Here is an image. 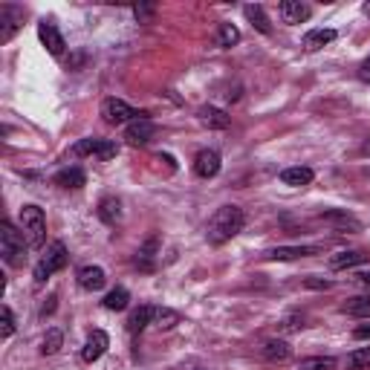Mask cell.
<instances>
[{
  "instance_id": "35",
  "label": "cell",
  "mask_w": 370,
  "mask_h": 370,
  "mask_svg": "<svg viewBox=\"0 0 370 370\" xmlns=\"http://www.w3.org/2000/svg\"><path fill=\"white\" fill-rule=\"evenodd\" d=\"M304 287H310V290H330L333 284H330V281H324V278H315V275H310L307 281H304Z\"/></svg>"
},
{
  "instance_id": "36",
  "label": "cell",
  "mask_w": 370,
  "mask_h": 370,
  "mask_svg": "<svg viewBox=\"0 0 370 370\" xmlns=\"http://www.w3.org/2000/svg\"><path fill=\"white\" fill-rule=\"evenodd\" d=\"M301 327H304V318H298V315H287V318H284V330H287V333L301 330Z\"/></svg>"
},
{
  "instance_id": "11",
  "label": "cell",
  "mask_w": 370,
  "mask_h": 370,
  "mask_svg": "<svg viewBox=\"0 0 370 370\" xmlns=\"http://www.w3.org/2000/svg\"><path fill=\"white\" fill-rule=\"evenodd\" d=\"M75 278H78V287L87 290V292H99V290L107 284L105 269H102V266H92V263H90V266H81Z\"/></svg>"
},
{
  "instance_id": "16",
  "label": "cell",
  "mask_w": 370,
  "mask_h": 370,
  "mask_svg": "<svg viewBox=\"0 0 370 370\" xmlns=\"http://www.w3.org/2000/svg\"><path fill=\"white\" fill-rule=\"evenodd\" d=\"M154 315H157V307H151V304H145V307H139V310H133L130 312V318H127V333H142L148 324H154Z\"/></svg>"
},
{
  "instance_id": "21",
  "label": "cell",
  "mask_w": 370,
  "mask_h": 370,
  "mask_svg": "<svg viewBox=\"0 0 370 370\" xmlns=\"http://www.w3.org/2000/svg\"><path fill=\"white\" fill-rule=\"evenodd\" d=\"M333 41H336V29H310L304 35L301 46H304V50H310V53H315V50H321V46H327Z\"/></svg>"
},
{
  "instance_id": "39",
  "label": "cell",
  "mask_w": 370,
  "mask_h": 370,
  "mask_svg": "<svg viewBox=\"0 0 370 370\" xmlns=\"http://www.w3.org/2000/svg\"><path fill=\"white\" fill-rule=\"evenodd\" d=\"M356 281H359V284H361L367 292H370V272H361V275H356Z\"/></svg>"
},
{
  "instance_id": "5",
  "label": "cell",
  "mask_w": 370,
  "mask_h": 370,
  "mask_svg": "<svg viewBox=\"0 0 370 370\" xmlns=\"http://www.w3.org/2000/svg\"><path fill=\"white\" fill-rule=\"evenodd\" d=\"M102 119H105L107 125H130V122H136V119H148V113L130 107V105L122 102V99H105V102H102Z\"/></svg>"
},
{
  "instance_id": "27",
  "label": "cell",
  "mask_w": 370,
  "mask_h": 370,
  "mask_svg": "<svg viewBox=\"0 0 370 370\" xmlns=\"http://www.w3.org/2000/svg\"><path fill=\"white\" fill-rule=\"evenodd\" d=\"M105 310H110V312H122V310H127V304H130V292L125 290V287H116V290H110L107 295H105Z\"/></svg>"
},
{
  "instance_id": "22",
  "label": "cell",
  "mask_w": 370,
  "mask_h": 370,
  "mask_svg": "<svg viewBox=\"0 0 370 370\" xmlns=\"http://www.w3.org/2000/svg\"><path fill=\"white\" fill-rule=\"evenodd\" d=\"M312 179H315L312 168H304V165H295V168L281 171V182H284V185H292V189H304V185H310Z\"/></svg>"
},
{
  "instance_id": "40",
  "label": "cell",
  "mask_w": 370,
  "mask_h": 370,
  "mask_svg": "<svg viewBox=\"0 0 370 370\" xmlns=\"http://www.w3.org/2000/svg\"><path fill=\"white\" fill-rule=\"evenodd\" d=\"M361 12H364V15H367V18H370V0H367V4H364V6H361Z\"/></svg>"
},
{
  "instance_id": "13",
  "label": "cell",
  "mask_w": 370,
  "mask_h": 370,
  "mask_svg": "<svg viewBox=\"0 0 370 370\" xmlns=\"http://www.w3.org/2000/svg\"><path fill=\"white\" fill-rule=\"evenodd\" d=\"M278 12H281L284 23H292V26L310 21V15H312V9L307 4H301V0H284V4L278 6Z\"/></svg>"
},
{
  "instance_id": "38",
  "label": "cell",
  "mask_w": 370,
  "mask_h": 370,
  "mask_svg": "<svg viewBox=\"0 0 370 370\" xmlns=\"http://www.w3.org/2000/svg\"><path fill=\"white\" fill-rule=\"evenodd\" d=\"M359 78H361V81H370V58H364V61L359 64Z\"/></svg>"
},
{
  "instance_id": "2",
  "label": "cell",
  "mask_w": 370,
  "mask_h": 370,
  "mask_svg": "<svg viewBox=\"0 0 370 370\" xmlns=\"http://www.w3.org/2000/svg\"><path fill=\"white\" fill-rule=\"evenodd\" d=\"M26 238H23V231H18L9 220H4V226H0V255H4L6 266L12 269H21L26 263Z\"/></svg>"
},
{
  "instance_id": "34",
  "label": "cell",
  "mask_w": 370,
  "mask_h": 370,
  "mask_svg": "<svg viewBox=\"0 0 370 370\" xmlns=\"http://www.w3.org/2000/svg\"><path fill=\"white\" fill-rule=\"evenodd\" d=\"M133 15L145 23V21H151V18L157 15V6H154V4H136V6H133Z\"/></svg>"
},
{
  "instance_id": "31",
  "label": "cell",
  "mask_w": 370,
  "mask_h": 370,
  "mask_svg": "<svg viewBox=\"0 0 370 370\" xmlns=\"http://www.w3.org/2000/svg\"><path fill=\"white\" fill-rule=\"evenodd\" d=\"M154 324L159 330H171L179 324V312L176 310H168V307H157V315H154Z\"/></svg>"
},
{
  "instance_id": "33",
  "label": "cell",
  "mask_w": 370,
  "mask_h": 370,
  "mask_svg": "<svg viewBox=\"0 0 370 370\" xmlns=\"http://www.w3.org/2000/svg\"><path fill=\"white\" fill-rule=\"evenodd\" d=\"M0 315H4V333H0V336L12 339V333H15V315H12V310L4 307V310H0Z\"/></svg>"
},
{
  "instance_id": "42",
  "label": "cell",
  "mask_w": 370,
  "mask_h": 370,
  "mask_svg": "<svg viewBox=\"0 0 370 370\" xmlns=\"http://www.w3.org/2000/svg\"><path fill=\"white\" fill-rule=\"evenodd\" d=\"M197 370H203V367H197Z\"/></svg>"
},
{
  "instance_id": "9",
  "label": "cell",
  "mask_w": 370,
  "mask_h": 370,
  "mask_svg": "<svg viewBox=\"0 0 370 370\" xmlns=\"http://www.w3.org/2000/svg\"><path fill=\"white\" fill-rule=\"evenodd\" d=\"M154 133H157V125L151 122V119H136V122H130L127 127H125V139H127V145H148L151 139H154Z\"/></svg>"
},
{
  "instance_id": "17",
  "label": "cell",
  "mask_w": 370,
  "mask_h": 370,
  "mask_svg": "<svg viewBox=\"0 0 370 370\" xmlns=\"http://www.w3.org/2000/svg\"><path fill=\"white\" fill-rule=\"evenodd\" d=\"M321 220L324 223H330L333 228H339V231H361V223L353 217V214H347V211H324L321 214Z\"/></svg>"
},
{
  "instance_id": "8",
  "label": "cell",
  "mask_w": 370,
  "mask_h": 370,
  "mask_svg": "<svg viewBox=\"0 0 370 370\" xmlns=\"http://www.w3.org/2000/svg\"><path fill=\"white\" fill-rule=\"evenodd\" d=\"M38 38H41V43L46 46V53H50L53 58H61L64 56V35L58 32V26L53 23V21H41L38 23Z\"/></svg>"
},
{
  "instance_id": "19",
  "label": "cell",
  "mask_w": 370,
  "mask_h": 370,
  "mask_svg": "<svg viewBox=\"0 0 370 370\" xmlns=\"http://www.w3.org/2000/svg\"><path fill=\"white\" fill-rule=\"evenodd\" d=\"M200 122L206 125V127H211V130H226L228 125H231V116L226 113V110H220V107H200Z\"/></svg>"
},
{
  "instance_id": "26",
  "label": "cell",
  "mask_w": 370,
  "mask_h": 370,
  "mask_svg": "<svg viewBox=\"0 0 370 370\" xmlns=\"http://www.w3.org/2000/svg\"><path fill=\"white\" fill-rule=\"evenodd\" d=\"M342 312H344V315H353V318H367V315H370V295L347 298V301L342 304Z\"/></svg>"
},
{
  "instance_id": "6",
  "label": "cell",
  "mask_w": 370,
  "mask_h": 370,
  "mask_svg": "<svg viewBox=\"0 0 370 370\" xmlns=\"http://www.w3.org/2000/svg\"><path fill=\"white\" fill-rule=\"evenodd\" d=\"M119 154V145L110 139H81L73 145V157H99V159H113Z\"/></svg>"
},
{
  "instance_id": "32",
  "label": "cell",
  "mask_w": 370,
  "mask_h": 370,
  "mask_svg": "<svg viewBox=\"0 0 370 370\" xmlns=\"http://www.w3.org/2000/svg\"><path fill=\"white\" fill-rule=\"evenodd\" d=\"M347 367H350V370H370V347L353 350V353L347 356Z\"/></svg>"
},
{
  "instance_id": "14",
  "label": "cell",
  "mask_w": 370,
  "mask_h": 370,
  "mask_svg": "<svg viewBox=\"0 0 370 370\" xmlns=\"http://www.w3.org/2000/svg\"><path fill=\"white\" fill-rule=\"evenodd\" d=\"M310 255H318V246H278V249L266 252L269 260H298V258H310Z\"/></svg>"
},
{
  "instance_id": "29",
  "label": "cell",
  "mask_w": 370,
  "mask_h": 370,
  "mask_svg": "<svg viewBox=\"0 0 370 370\" xmlns=\"http://www.w3.org/2000/svg\"><path fill=\"white\" fill-rule=\"evenodd\" d=\"M336 359L333 356H310L298 361V370H336Z\"/></svg>"
},
{
  "instance_id": "25",
  "label": "cell",
  "mask_w": 370,
  "mask_h": 370,
  "mask_svg": "<svg viewBox=\"0 0 370 370\" xmlns=\"http://www.w3.org/2000/svg\"><path fill=\"white\" fill-rule=\"evenodd\" d=\"M243 15H246V21L260 32V35H272V23H269V18H266V12H263V6H255V4H249L246 9H243Z\"/></svg>"
},
{
  "instance_id": "18",
  "label": "cell",
  "mask_w": 370,
  "mask_h": 370,
  "mask_svg": "<svg viewBox=\"0 0 370 370\" xmlns=\"http://www.w3.org/2000/svg\"><path fill=\"white\" fill-rule=\"evenodd\" d=\"M157 249H159V238H148L145 246L136 252V266L142 269V272H154L157 269Z\"/></svg>"
},
{
  "instance_id": "1",
  "label": "cell",
  "mask_w": 370,
  "mask_h": 370,
  "mask_svg": "<svg viewBox=\"0 0 370 370\" xmlns=\"http://www.w3.org/2000/svg\"><path fill=\"white\" fill-rule=\"evenodd\" d=\"M243 223H246L243 208H238V206H223V208H217V211L211 214V220H208V226H206V240H208L211 246H223V243H228L231 238L240 235Z\"/></svg>"
},
{
  "instance_id": "23",
  "label": "cell",
  "mask_w": 370,
  "mask_h": 370,
  "mask_svg": "<svg viewBox=\"0 0 370 370\" xmlns=\"http://www.w3.org/2000/svg\"><path fill=\"white\" fill-rule=\"evenodd\" d=\"M290 356H292V347L284 339H269L263 344V359L266 361H287Z\"/></svg>"
},
{
  "instance_id": "3",
  "label": "cell",
  "mask_w": 370,
  "mask_h": 370,
  "mask_svg": "<svg viewBox=\"0 0 370 370\" xmlns=\"http://www.w3.org/2000/svg\"><path fill=\"white\" fill-rule=\"evenodd\" d=\"M67 260H70V255H67V246L61 243V240H56V243H50V249H46L43 255H41V260L35 263V284L41 287L46 278H53L56 272H61L64 266H67Z\"/></svg>"
},
{
  "instance_id": "15",
  "label": "cell",
  "mask_w": 370,
  "mask_h": 370,
  "mask_svg": "<svg viewBox=\"0 0 370 370\" xmlns=\"http://www.w3.org/2000/svg\"><path fill=\"white\" fill-rule=\"evenodd\" d=\"M56 185H61V189H84V185H87V174L78 168V165H70V168H61L58 174H56Z\"/></svg>"
},
{
  "instance_id": "20",
  "label": "cell",
  "mask_w": 370,
  "mask_h": 370,
  "mask_svg": "<svg viewBox=\"0 0 370 370\" xmlns=\"http://www.w3.org/2000/svg\"><path fill=\"white\" fill-rule=\"evenodd\" d=\"M367 263V255L359 252V249H350V252H336L330 258V269L333 272H342V269H353V266H361Z\"/></svg>"
},
{
  "instance_id": "30",
  "label": "cell",
  "mask_w": 370,
  "mask_h": 370,
  "mask_svg": "<svg viewBox=\"0 0 370 370\" xmlns=\"http://www.w3.org/2000/svg\"><path fill=\"white\" fill-rule=\"evenodd\" d=\"M61 344H64V333H61L58 327H53V330H46V336H43L41 353H43V356H56V353L61 350Z\"/></svg>"
},
{
  "instance_id": "7",
  "label": "cell",
  "mask_w": 370,
  "mask_h": 370,
  "mask_svg": "<svg viewBox=\"0 0 370 370\" xmlns=\"http://www.w3.org/2000/svg\"><path fill=\"white\" fill-rule=\"evenodd\" d=\"M21 26H23V9L21 6H12V4L0 6V43H9L18 35Z\"/></svg>"
},
{
  "instance_id": "10",
  "label": "cell",
  "mask_w": 370,
  "mask_h": 370,
  "mask_svg": "<svg viewBox=\"0 0 370 370\" xmlns=\"http://www.w3.org/2000/svg\"><path fill=\"white\" fill-rule=\"evenodd\" d=\"M220 168H223V159L217 151H200L194 157V174L203 179H214L220 174Z\"/></svg>"
},
{
  "instance_id": "28",
  "label": "cell",
  "mask_w": 370,
  "mask_h": 370,
  "mask_svg": "<svg viewBox=\"0 0 370 370\" xmlns=\"http://www.w3.org/2000/svg\"><path fill=\"white\" fill-rule=\"evenodd\" d=\"M240 41V29L235 23H220L217 26V46H223V50H231Z\"/></svg>"
},
{
  "instance_id": "41",
  "label": "cell",
  "mask_w": 370,
  "mask_h": 370,
  "mask_svg": "<svg viewBox=\"0 0 370 370\" xmlns=\"http://www.w3.org/2000/svg\"><path fill=\"white\" fill-rule=\"evenodd\" d=\"M367 176H370V168H367Z\"/></svg>"
},
{
  "instance_id": "4",
  "label": "cell",
  "mask_w": 370,
  "mask_h": 370,
  "mask_svg": "<svg viewBox=\"0 0 370 370\" xmlns=\"http://www.w3.org/2000/svg\"><path fill=\"white\" fill-rule=\"evenodd\" d=\"M21 231H23L29 249L43 246V240H46V217H43V211L38 206H23L21 208Z\"/></svg>"
},
{
  "instance_id": "12",
  "label": "cell",
  "mask_w": 370,
  "mask_h": 370,
  "mask_svg": "<svg viewBox=\"0 0 370 370\" xmlns=\"http://www.w3.org/2000/svg\"><path fill=\"white\" fill-rule=\"evenodd\" d=\"M107 347H110L107 333H105V330H92L90 339H87V344H84V350H81V359L92 364V361H99V359L107 353Z\"/></svg>"
},
{
  "instance_id": "24",
  "label": "cell",
  "mask_w": 370,
  "mask_h": 370,
  "mask_svg": "<svg viewBox=\"0 0 370 370\" xmlns=\"http://www.w3.org/2000/svg\"><path fill=\"white\" fill-rule=\"evenodd\" d=\"M99 220H102L105 226H116V223L122 220V203H119L116 197H105V200L99 203Z\"/></svg>"
},
{
  "instance_id": "37",
  "label": "cell",
  "mask_w": 370,
  "mask_h": 370,
  "mask_svg": "<svg viewBox=\"0 0 370 370\" xmlns=\"http://www.w3.org/2000/svg\"><path fill=\"white\" fill-rule=\"evenodd\" d=\"M353 339H356V342L370 339V324H361V327H356V330H353Z\"/></svg>"
}]
</instances>
